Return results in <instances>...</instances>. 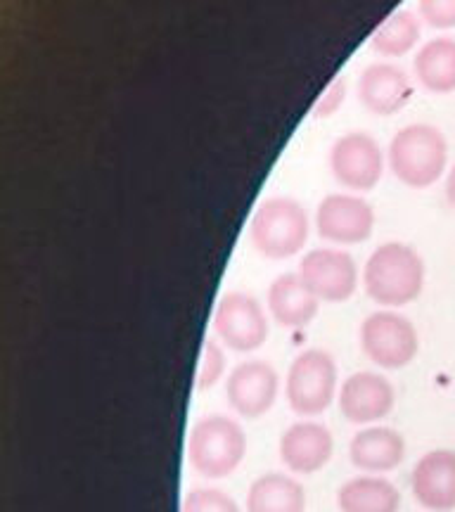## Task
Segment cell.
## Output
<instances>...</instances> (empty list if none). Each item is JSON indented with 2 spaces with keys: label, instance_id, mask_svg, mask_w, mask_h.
<instances>
[{
  "label": "cell",
  "instance_id": "obj_1",
  "mask_svg": "<svg viewBox=\"0 0 455 512\" xmlns=\"http://www.w3.org/2000/svg\"><path fill=\"white\" fill-rule=\"evenodd\" d=\"M425 287V261L410 245L384 242L363 266V290L377 306H408Z\"/></svg>",
  "mask_w": 455,
  "mask_h": 512
},
{
  "label": "cell",
  "instance_id": "obj_2",
  "mask_svg": "<svg viewBox=\"0 0 455 512\" xmlns=\"http://www.w3.org/2000/svg\"><path fill=\"white\" fill-rule=\"evenodd\" d=\"M392 174L408 188H429L446 174L448 143L437 126L410 124L394 133L387 150Z\"/></svg>",
  "mask_w": 455,
  "mask_h": 512
},
{
  "label": "cell",
  "instance_id": "obj_3",
  "mask_svg": "<svg viewBox=\"0 0 455 512\" xmlns=\"http://www.w3.org/2000/svg\"><path fill=\"white\" fill-rule=\"evenodd\" d=\"M247 456V434L228 415H204L188 434V463L197 475L226 479Z\"/></svg>",
  "mask_w": 455,
  "mask_h": 512
},
{
  "label": "cell",
  "instance_id": "obj_4",
  "mask_svg": "<svg viewBox=\"0 0 455 512\" xmlns=\"http://www.w3.org/2000/svg\"><path fill=\"white\" fill-rule=\"evenodd\" d=\"M309 235V214L292 197H268L259 204L249 223V238L254 249L273 261L299 254L309 242Z\"/></svg>",
  "mask_w": 455,
  "mask_h": 512
},
{
  "label": "cell",
  "instance_id": "obj_5",
  "mask_svg": "<svg viewBox=\"0 0 455 512\" xmlns=\"http://www.w3.org/2000/svg\"><path fill=\"white\" fill-rule=\"evenodd\" d=\"M337 387V363L325 349L301 351L287 370L285 396L299 418H316L328 411L339 394Z\"/></svg>",
  "mask_w": 455,
  "mask_h": 512
},
{
  "label": "cell",
  "instance_id": "obj_6",
  "mask_svg": "<svg viewBox=\"0 0 455 512\" xmlns=\"http://www.w3.org/2000/svg\"><path fill=\"white\" fill-rule=\"evenodd\" d=\"M363 354L370 363L384 370H401L415 361L420 351V337L415 325L399 311L382 309L370 313L361 323Z\"/></svg>",
  "mask_w": 455,
  "mask_h": 512
},
{
  "label": "cell",
  "instance_id": "obj_7",
  "mask_svg": "<svg viewBox=\"0 0 455 512\" xmlns=\"http://www.w3.org/2000/svg\"><path fill=\"white\" fill-rule=\"evenodd\" d=\"M214 330L223 347L249 354L264 347L271 335V323L259 299L247 292H228L216 304Z\"/></svg>",
  "mask_w": 455,
  "mask_h": 512
},
{
  "label": "cell",
  "instance_id": "obj_8",
  "mask_svg": "<svg viewBox=\"0 0 455 512\" xmlns=\"http://www.w3.org/2000/svg\"><path fill=\"white\" fill-rule=\"evenodd\" d=\"M384 157L387 155L370 133H346L330 147V171L346 190L368 192L382 181Z\"/></svg>",
  "mask_w": 455,
  "mask_h": 512
},
{
  "label": "cell",
  "instance_id": "obj_9",
  "mask_svg": "<svg viewBox=\"0 0 455 512\" xmlns=\"http://www.w3.org/2000/svg\"><path fill=\"white\" fill-rule=\"evenodd\" d=\"M299 278L320 302L328 304L346 302L358 290V266L344 249H311L301 259Z\"/></svg>",
  "mask_w": 455,
  "mask_h": 512
},
{
  "label": "cell",
  "instance_id": "obj_10",
  "mask_svg": "<svg viewBox=\"0 0 455 512\" xmlns=\"http://www.w3.org/2000/svg\"><path fill=\"white\" fill-rule=\"evenodd\" d=\"M280 375L268 361H245L230 370L226 380V399L230 408L245 420L266 415L278 401Z\"/></svg>",
  "mask_w": 455,
  "mask_h": 512
},
{
  "label": "cell",
  "instance_id": "obj_11",
  "mask_svg": "<svg viewBox=\"0 0 455 512\" xmlns=\"http://www.w3.org/2000/svg\"><path fill=\"white\" fill-rule=\"evenodd\" d=\"M316 230L335 245H361L373 235L375 211L361 195L335 192L318 204Z\"/></svg>",
  "mask_w": 455,
  "mask_h": 512
},
{
  "label": "cell",
  "instance_id": "obj_12",
  "mask_svg": "<svg viewBox=\"0 0 455 512\" xmlns=\"http://www.w3.org/2000/svg\"><path fill=\"white\" fill-rule=\"evenodd\" d=\"M394 403V384L384 375L370 373V370L346 377L337 394L339 413L351 425H373V422L387 418L394 411Z\"/></svg>",
  "mask_w": 455,
  "mask_h": 512
},
{
  "label": "cell",
  "instance_id": "obj_13",
  "mask_svg": "<svg viewBox=\"0 0 455 512\" xmlns=\"http://www.w3.org/2000/svg\"><path fill=\"white\" fill-rule=\"evenodd\" d=\"M278 453L283 465L294 475H316L332 460L335 437L323 422L299 420L283 432Z\"/></svg>",
  "mask_w": 455,
  "mask_h": 512
},
{
  "label": "cell",
  "instance_id": "obj_14",
  "mask_svg": "<svg viewBox=\"0 0 455 512\" xmlns=\"http://www.w3.org/2000/svg\"><path fill=\"white\" fill-rule=\"evenodd\" d=\"M415 501L432 512L455 510V451L437 448L422 456L410 475Z\"/></svg>",
  "mask_w": 455,
  "mask_h": 512
},
{
  "label": "cell",
  "instance_id": "obj_15",
  "mask_svg": "<svg viewBox=\"0 0 455 512\" xmlns=\"http://www.w3.org/2000/svg\"><path fill=\"white\" fill-rule=\"evenodd\" d=\"M413 95V83L399 64L373 62L358 79V100L375 117H392L408 105Z\"/></svg>",
  "mask_w": 455,
  "mask_h": 512
},
{
  "label": "cell",
  "instance_id": "obj_16",
  "mask_svg": "<svg viewBox=\"0 0 455 512\" xmlns=\"http://www.w3.org/2000/svg\"><path fill=\"white\" fill-rule=\"evenodd\" d=\"M268 313L280 328H306L318 316L320 299L313 294L299 273H283L268 287Z\"/></svg>",
  "mask_w": 455,
  "mask_h": 512
},
{
  "label": "cell",
  "instance_id": "obj_17",
  "mask_svg": "<svg viewBox=\"0 0 455 512\" xmlns=\"http://www.w3.org/2000/svg\"><path fill=\"white\" fill-rule=\"evenodd\" d=\"M349 458L358 470L368 475L392 472L406 458V439L392 427L370 425L354 434L349 444Z\"/></svg>",
  "mask_w": 455,
  "mask_h": 512
},
{
  "label": "cell",
  "instance_id": "obj_18",
  "mask_svg": "<svg viewBox=\"0 0 455 512\" xmlns=\"http://www.w3.org/2000/svg\"><path fill=\"white\" fill-rule=\"evenodd\" d=\"M306 489L283 472L256 477L247 491V512H306Z\"/></svg>",
  "mask_w": 455,
  "mask_h": 512
},
{
  "label": "cell",
  "instance_id": "obj_19",
  "mask_svg": "<svg viewBox=\"0 0 455 512\" xmlns=\"http://www.w3.org/2000/svg\"><path fill=\"white\" fill-rule=\"evenodd\" d=\"M339 512H399L401 491L377 475L351 477L337 489Z\"/></svg>",
  "mask_w": 455,
  "mask_h": 512
},
{
  "label": "cell",
  "instance_id": "obj_20",
  "mask_svg": "<svg viewBox=\"0 0 455 512\" xmlns=\"http://www.w3.org/2000/svg\"><path fill=\"white\" fill-rule=\"evenodd\" d=\"M415 76L432 93L455 91V38L441 36L427 41L415 55Z\"/></svg>",
  "mask_w": 455,
  "mask_h": 512
},
{
  "label": "cell",
  "instance_id": "obj_21",
  "mask_svg": "<svg viewBox=\"0 0 455 512\" xmlns=\"http://www.w3.org/2000/svg\"><path fill=\"white\" fill-rule=\"evenodd\" d=\"M420 22L418 15L408 10H396L389 15L380 27L375 29L370 46L382 57H403L418 46Z\"/></svg>",
  "mask_w": 455,
  "mask_h": 512
},
{
  "label": "cell",
  "instance_id": "obj_22",
  "mask_svg": "<svg viewBox=\"0 0 455 512\" xmlns=\"http://www.w3.org/2000/svg\"><path fill=\"white\" fill-rule=\"evenodd\" d=\"M223 375H226V351L219 339H207L200 354V366H197V389L207 392L221 382Z\"/></svg>",
  "mask_w": 455,
  "mask_h": 512
},
{
  "label": "cell",
  "instance_id": "obj_23",
  "mask_svg": "<svg viewBox=\"0 0 455 512\" xmlns=\"http://www.w3.org/2000/svg\"><path fill=\"white\" fill-rule=\"evenodd\" d=\"M181 512H242L233 496H228L221 489H192L185 494L181 503Z\"/></svg>",
  "mask_w": 455,
  "mask_h": 512
},
{
  "label": "cell",
  "instance_id": "obj_24",
  "mask_svg": "<svg viewBox=\"0 0 455 512\" xmlns=\"http://www.w3.org/2000/svg\"><path fill=\"white\" fill-rule=\"evenodd\" d=\"M420 17L434 29L455 27V0H422Z\"/></svg>",
  "mask_w": 455,
  "mask_h": 512
},
{
  "label": "cell",
  "instance_id": "obj_25",
  "mask_svg": "<svg viewBox=\"0 0 455 512\" xmlns=\"http://www.w3.org/2000/svg\"><path fill=\"white\" fill-rule=\"evenodd\" d=\"M344 98H346V79L344 76H337V79L325 88V93L316 100V105H313V117L328 119L332 114H337L339 107L344 105Z\"/></svg>",
  "mask_w": 455,
  "mask_h": 512
},
{
  "label": "cell",
  "instance_id": "obj_26",
  "mask_svg": "<svg viewBox=\"0 0 455 512\" xmlns=\"http://www.w3.org/2000/svg\"><path fill=\"white\" fill-rule=\"evenodd\" d=\"M446 197H448V204L455 209V164L453 169L448 171V178H446Z\"/></svg>",
  "mask_w": 455,
  "mask_h": 512
}]
</instances>
